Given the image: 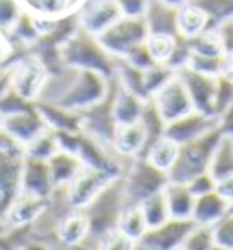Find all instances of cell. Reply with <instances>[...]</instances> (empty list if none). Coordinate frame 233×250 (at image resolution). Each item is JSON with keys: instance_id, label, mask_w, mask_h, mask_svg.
Wrapping results in <instances>:
<instances>
[{"instance_id": "obj_38", "label": "cell", "mask_w": 233, "mask_h": 250, "mask_svg": "<svg viewBox=\"0 0 233 250\" xmlns=\"http://www.w3.org/2000/svg\"><path fill=\"white\" fill-rule=\"evenodd\" d=\"M33 106H35V103L26 101V99L20 97L15 90H9L4 97H0V113H2V117L13 115V113H20V111H26V110H31Z\"/></svg>"}, {"instance_id": "obj_45", "label": "cell", "mask_w": 233, "mask_h": 250, "mask_svg": "<svg viewBox=\"0 0 233 250\" xmlns=\"http://www.w3.org/2000/svg\"><path fill=\"white\" fill-rule=\"evenodd\" d=\"M215 190L232 205V208H233V175H230L226 179L217 181V183H215Z\"/></svg>"}, {"instance_id": "obj_12", "label": "cell", "mask_w": 233, "mask_h": 250, "mask_svg": "<svg viewBox=\"0 0 233 250\" xmlns=\"http://www.w3.org/2000/svg\"><path fill=\"white\" fill-rule=\"evenodd\" d=\"M213 128H219V119L210 117V115H204V113L193 110L184 117H178L172 123H168L164 130V137L172 139L178 146H182L208 133Z\"/></svg>"}, {"instance_id": "obj_22", "label": "cell", "mask_w": 233, "mask_h": 250, "mask_svg": "<svg viewBox=\"0 0 233 250\" xmlns=\"http://www.w3.org/2000/svg\"><path fill=\"white\" fill-rule=\"evenodd\" d=\"M164 197L168 203L170 217L175 219H192L193 207H195V195L188 188L186 183L170 181L164 187Z\"/></svg>"}, {"instance_id": "obj_5", "label": "cell", "mask_w": 233, "mask_h": 250, "mask_svg": "<svg viewBox=\"0 0 233 250\" xmlns=\"http://www.w3.org/2000/svg\"><path fill=\"white\" fill-rule=\"evenodd\" d=\"M110 79L97 71L77 70L69 88L57 104L73 111L88 110L106 99L110 91Z\"/></svg>"}, {"instance_id": "obj_43", "label": "cell", "mask_w": 233, "mask_h": 250, "mask_svg": "<svg viewBox=\"0 0 233 250\" xmlns=\"http://www.w3.org/2000/svg\"><path fill=\"white\" fill-rule=\"evenodd\" d=\"M217 31H219L220 39H222L224 51H233V17L220 22L217 26Z\"/></svg>"}, {"instance_id": "obj_11", "label": "cell", "mask_w": 233, "mask_h": 250, "mask_svg": "<svg viewBox=\"0 0 233 250\" xmlns=\"http://www.w3.org/2000/svg\"><path fill=\"white\" fill-rule=\"evenodd\" d=\"M77 17L80 28L91 35H100L104 29L118 21L122 13L116 6V0H82L77 9Z\"/></svg>"}, {"instance_id": "obj_40", "label": "cell", "mask_w": 233, "mask_h": 250, "mask_svg": "<svg viewBox=\"0 0 233 250\" xmlns=\"http://www.w3.org/2000/svg\"><path fill=\"white\" fill-rule=\"evenodd\" d=\"M124 61L128 64H131L133 68H137V70H150L153 64H157L155 61H153V57H151L150 49H148V46L144 44H140V46H137V48H133L128 53V55L124 57Z\"/></svg>"}, {"instance_id": "obj_17", "label": "cell", "mask_w": 233, "mask_h": 250, "mask_svg": "<svg viewBox=\"0 0 233 250\" xmlns=\"http://www.w3.org/2000/svg\"><path fill=\"white\" fill-rule=\"evenodd\" d=\"M111 146L118 157L124 161H131L142 157L146 152V130L144 126L138 123L133 125H118L115 128Z\"/></svg>"}, {"instance_id": "obj_1", "label": "cell", "mask_w": 233, "mask_h": 250, "mask_svg": "<svg viewBox=\"0 0 233 250\" xmlns=\"http://www.w3.org/2000/svg\"><path fill=\"white\" fill-rule=\"evenodd\" d=\"M58 53L66 66H71L77 70L97 71L108 79L115 75L116 59L102 48L97 35H91L80 26L62 42Z\"/></svg>"}, {"instance_id": "obj_50", "label": "cell", "mask_w": 233, "mask_h": 250, "mask_svg": "<svg viewBox=\"0 0 233 250\" xmlns=\"http://www.w3.org/2000/svg\"><path fill=\"white\" fill-rule=\"evenodd\" d=\"M212 250H230V249H224V247H219V245H213Z\"/></svg>"}, {"instance_id": "obj_25", "label": "cell", "mask_w": 233, "mask_h": 250, "mask_svg": "<svg viewBox=\"0 0 233 250\" xmlns=\"http://www.w3.org/2000/svg\"><path fill=\"white\" fill-rule=\"evenodd\" d=\"M204 29H212V22H210V17L200 7L193 6L192 2H188L182 7H178V13H177L178 37L192 39V37L202 33Z\"/></svg>"}, {"instance_id": "obj_6", "label": "cell", "mask_w": 233, "mask_h": 250, "mask_svg": "<svg viewBox=\"0 0 233 250\" xmlns=\"http://www.w3.org/2000/svg\"><path fill=\"white\" fill-rule=\"evenodd\" d=\"M148 35L144 17H120L100 35H97V39L111 57L124 59L133 48L144 44Z\"/></svg>"}, {"instance_id": "obj_48", "label": "cell", "mask_w": 233, "mask_h": 250, "mask_svg": "<svg viewBox=\"0 0 233 250\" xmlns=\"http://www.w3.org/2000/svg\"><path fill=\"white\" fill-rule=\"evenodd\" d=\"M9 55H11V48H9L7 41L4 39V35L0 33V66L9 59Z\"/></svg>"}, {"instance_id": "obj_2", "label": "cell", "mask_w": 233, "mask_h": 250, "mask_svg": "<svg viewBox=\"0 0 233 250\" xmlns=\"http://www.w3.org/2000/svg\"><path fill=\"white\" fill-rule=\"evenodd\" d=\"M130 205H128L126 194H124L122 177L118 175L108 187H104L102 192L97 195L86 208H82L89 221V241L97 243V239H100L104 234L115 230L118 217Z\"/></svg>"}, {"instance_id": "obj_33", "label": "cell", "mask_w": 233, "mask_h": 250, "mask_svg": "<svg viewBox=\"0 0 233 250\" xmlns=\"http://www.w3.org/2000/svg\"><path fill=\"white\" fill-rule=\"evenodd\" d=\"M193 6L200 7L212 22V28H217L220 22L233 17V0H190Z\"/></svg>"}, {"instance_id": "obj_32", "label": "cell", "mask_w": 233, "mask_h": 250, "mask_svg": "<svg viewBox=\"0 0 233 250\" xmlns=\"http://www.w3.org/2000/svg\"><path fill=\"white\" fill-rule=\"evenodd\" d=\"M177 71H173L170 66L166 64H153L150 70L144 71L142 75V90H144V97L151 99L157 93L162 86H164L170 79L175 77Z\"/></svg>"}, {"instance_id": "obj_51", "label": "cell", "mask_w": 233, "mask_h": 250, "mask_svg": "<svg viewBox=\"0 0 233 250\" xmlns=\"http://www.w3.org/2000/svg\"><path fill=\"white\" fill-rule=\"evenodd\" d=\"M2 121H4V117H2V113H0V128H2Z\"/></svg>"}, {"instance_id": "obj_4", "label": "cell", "mask_w": 233, "mask_h": 250, "mask_svg": "<svg viewBox=\"0 0 233 250\" xmlns=\"http://www.w3.org/2000/svg\"><path fill=\"white\" fill-rule=\"evenodd\" d=\"M120 177H122L128 205H140L150 195L162 192L166 185L170 183L168 174L155 168L144 157L131 159L126 165Z\"/></svg>"}, {"instance_id": "obj_13", "label": "cell", "mask_w": 233, "mask_h": 250, "mask_svg": "<svg viewBox=\"0 0 233 250\" xmlns=\"http://www.w3.org/2000/svg\"><path fill=\"white\" fill-rule=\"evenodd\" d=\"M53 190H55V185L51 179L48 161L24 155L20 167V190L19 192H26V194L48 199L49 195L53 194Z\"/></svg>"}, {"instance_id": "obj_15", "label": "cell", "mask_w": 233, "mask_h": 250, "mask_svg": "<svg viewBox=\"0 0 233 250\" xmlns=\"http://www.w3.org/2000/svg\"><path fill=\"white\" fill-rule=\"evenodd\" d=\"M2 128L24 148L37 135H40L44 130H48V125L44 123V119L39 113L37 106H33L31 110L13 113V115H6L4 121H2Z\"/></svg>"}, {"instance_id": "obj_23", "label": "cell", "mask_w": 233, "mask_h": 250, "mask_svg": "<svg viewBox=\"0 0 233 250\" xmlns=\"http://www.w3.org/2000/svg\"><path fill=\"white\" fill-rule=\"evenodd\" d=\"M48 165H49V172H51V179H53L55 188L68 187L84 167L75 153L68 152V150H57V152L48 159Z\"/></svg>"}, {"instance_id": "obj_31", "label": "cell", "mask_w": 233, "mask_h": 250, "mask_svg": "<svg viewBox=\"0 0 233 250\" xmlns=\"http://www.w3.org/2000/svg\"><path fill=\"white\" fill-rule=\"evenodd\" d=\"M22 150H24V155L48 161L49 157L57 152V150H60V146H58L57 133L48 128V130H44L40 135H37L31 143H28Z\"/></svg>"}, {"instance_id": "obj_29", "label": "cell", "mask_w": 233, "mask_h": 250, "mask_svg": "<svg viewBox=\"0 0 233 250\" xmlns=\"http://www.w3.org/2000/svg\"><path fill=\"white\" fill-rule=\"evenodd\" d=\"M138 208H140L146 223H148V229L158 227V225H162L164 221L170 219V210H168V203H166L164 197V190L150 195L148 199H144L138 205Z\"/></svg>"}, {"instance_id": "obj_30", "label": "cell", "mask_w": 233, "mask_h": 250, "mask_svg": "<svg viewBox=\"0 0 233 250\" xmlns=\"http://www.w3.org/2000/svg\"><path fill=\"white\" fill-rule=\"evenodd\" d=\"M116 230H120L122 234L131 237L133 241H138L140 237L144 236V232L148 230V223H146L144 215L138 208V205H130L120 214L118 223H116Z\"/></svg>"}, {"instance_id": "obj_7", "label": "cell", "mask_w": 233, "mask_h": 250, "mask_svg": "<svg viewBox=\"0 0 233 250\" xmlns=\"http://www.w3.org/2000/svg\"><path fill=\"white\" fill-rule=\"evenodd\" d=\"M193 227L195 223L192 219L170 217L162 225L146 230L137 241V250H177Z\"/></svg>"}, {"instance_id": "obj_39", "label": "cell", "mask_w": 233, "mask_h": 250, "mask_svg": "<svg viewBox=\"0 0 233 250\" xmlns=\"http://www.w3.org/2000/svg\"><path fill=\"white\" fill-rule=\"evenodd\" d=\"M22 6L19 0H0V33L6 35L13 24L19 21Z\"/></svg>"}, {"instance_id": "obj_9", "label": "cell", "mask_w": 233, "mask_h": 250, "mask_svg": "<svg viewBox=\"0 0 233 250\" xmlns=\"http://www.w3.org/2000/svg\"><path fill=\"white\" fill-rule=\"evenodd\" d=\"M180 81L184 83L188 95L192 99L193 110L215 117V95H217V77L204 75L192 68H180L177 71Z\"/></svg>"}, {"instance_id": "obj_35", "label": "cell", "mask_w": 233, "mask_h": 250, "mask_svg": "<svg viewBox=\"0 0 233 250\" xmlns=\"http://www.w3.org/2000/svg\"><path fill=\"white\" fill-rule=\"evenodd\" d=\"M213 245H215V241H213L212 227L195 225L177 250H212Z\"/></svg>"}, {"instance_id": "obj_3", "label": "cell", "mask_w": 233, "mask_h": 250, "mask_svg": "<svg viewBox=\"0 0 233 250\" xmlns=\"http://www.w3.org/2000/svg\"><path fill=\"white\" fill-rule=\"evenodd\" d=\"M220 132L219 128H213L208 133L200 135L197 139L190 141L178 148V155L172 170L168 172L170 181L175 183H188L193 177L208 172L210 161H212L213 150L219 143Z\"/></svg>"}, {"instance_id": "obj_36", "label": "cell", "mask_w": 233, "mask_h": 250, "mask_svg": "<svg viewBox=\"0 0 233 250\" xmlns=\"http://www.w3.org/2000/svg\"><path fill=\"white\" fill-rule=\"evenodd\" d=\"M95 250H137V241L115 229L97 239Z\"/></svg>"}, {"instance_id": "obj_10", "label": "cell", "mask_w": 233, "mask_h": 250, "mask_svg": "<svg viewBox=\"0 0 233 250\" xmlns=\"http://www.w3.org/2000/svg\"><path fill=\"white\" fill-rule=\"evenodd\" d=\"M151 101H153V104L157 106L158 113H160V117L164 119L166 125L193 111L192 99L188 95L184 83L180 81V77L177 73L151 97Z\"/></svg>"}, {"instance_id": "obj_46", "label": "cell", "mask_w": 233, "mask_h": 250, "mask_svg": "<svg viewBox=\"0 0 233 250\" xmlns=\"http://www.w3.org/2000/svg\"><path fill=\"white\" fill-rule=\"evenodd\" d=\"M220 77H224L226 81L233 83V51H224L220 57Z\"/></svg>"}, {"instance_id": "obj_24", "label": "cell", "mask_w": 233, "mask_h": 250, "mask_svg": "<svg viewBox=\"0 0 233 250\" xmlns=\"http://www.w3.org/2000/svg\"><path fill=\"white\" fill-rule=\"evenodd\" d=\"M24 11L40 19H62L77 13L82 0H19Z\"/></svg>"}, {"instance_id": "obj_20", "label": "cell", "mask_w": 233, "mask_h": 250, "mask_svg": "<svg viewBox=\"0 0 233 250\" xmlns=\"http://www.w3.org/2000/svg\"><path fill=\"white\" fill-rule=\"evenodd\" d=\"M177 13L178 9L166 6L162 0H148V9L144 15L148 33L177 37Z\"/></svg>"}, {"instance_id": "obj_18", "label": "cell", "mask_w": 233, "mask_h": 250, "mask_svg": "<svg viewBox=\"0 0 233 250\" xmlns=\"http://www.w3.org/2000/svg\"><path fill=\"white\" fill-rule=\"evenodd\" d=\"M232 210V205L217 192L212 190L208 194L195 197L192 221L199 227H213L217 221H220L224 215Z\"/></svg>"}, {"instance_id": "obj_34", "label": "cell", "mask_w": 233, "mask_h": 250, "mask_svg": "<svg viewBox=\"0 0 233 250\" xmlns=\"http://www.w3.org/2000/svg\"><path fill=\"white\" fill-rule=\"evenodd\" d=\"M177 37L148 35V39H146V46H148V49H150V53L155 62L166 64L168 61H170L173 49H175V44H177Z\"/></svg>"}, {"instance_id": "obj_49", "label": "cell", "mask_w": 233, "mask_h": 250, "mask_svg": "<svg viewBox=\"0 0 233 250\" xmlns=\"http://www.w3.org/2000/svg\"><path fill=\"white\" fill-rule=\"evenodd\" d=\"M166 6H170V7H175V9H178V7H182L184 4H188L190 0H162Z\"/></svg>"}, {"instance_id": "obj_26", "label": "cell", "mask_w": 233, "mask_h": 250, "mask_svg": "<svg viewBox=\"0 0 233 250\" xmlns=\"http://www.w3.org/2000/svg\"><path fill=\"white\" fill-rule=\"evenodd\" d=\"M208 174L215 179V183L233 175V139L230 135H220L219 143L213 150Z\"/></svg>"}, {"instance_id": "obj_44", "label": "cell", "mask_w": 233, "mask_h": 250, "mask_svg": "<svg viewBox=\"0 0 233 250\" xmlns=\"http://www.w3.org/2000/svg\"><path fill=\"white\" fill-rule=\"evenodd\" d=\"M217 119H219V130L222 132V135H230L233 139V103Z\"/></svg>"}, {"instance_id": "obj_16", "label": "cell", "mask_w": 233, "mask_h": 250, "mask_svg": "<svg viewBox=\"0 0 233 250\" xmlns=\"http://www.w3.org/2000/svg\"><path fill=\"white\" fill-rule=\"evenodd\" d=\"M46 205H48V199H42V197L26 194V192H19L4 212V219H6L7 227H11V229L29 227L37 221V217L42 214Z\"/></svg>"}, {"instance_id": "obj_27", "label": "cell", "mask_w": 233, "mask_h": 250, "mask_svg": "<svg viewBox=\"0 0 233 250\" xmlns=\"http://www.w3.org/2000/svg\"><path fill=\"white\" fill-rule=\"evenodd\" d=\"M178 148L180 146L177 143H173L172 139H168V137H160L158 141H155L153 145L146 150V153L142 155L148 163H151L155 168L158 170H162V172H170L172 167L175 165V161H177V155H178Z\"/></svg>"}, {"instance_id": "obj_28", "label": "cell", "mask_w": 233, "mask_h": 250, "mask_svg": "<svg viewBox=\"0 0 233 250\" xmlns=\"http://www.w3.org/2000/svg\"><path fill=\"white\" fill-rule=\"evenodd\" d=\"M188 48L192 51V55L197 57H208V59H220L224 53V46H222V39H220L217 28L204 29L202 33L186 39Z\"/></svg>"}, {"instance_id": "obj_19", "label": "cell", "mask_w": 233, "mask_h": 250, "mask_svg": "<svg viewBox=\"0 0 233 250\" xmlns=\"http://www.w3.org/2000/svg\"><path fill=\"white\" fill-rule=\"evenodd\" d=\"M35 106H37V110L42 115L49 130H53L57 133H75L82 130L80 111L68 110V108H62L58 104H49V103H39V101H35Z\"/></svg>"}, {"instance_id": "obj_14", "label": "cell", "mask_w": 233, "mask_h": 250, "mask_svg": "<svg viewBox=\"0 0 233 250\" xmlns=\"http://www.w3.org/2000/svg\"><path fill=\"white\" fill-rule=\"evenodd\" d=\"M89 236V221L88 215L82 208H71L60 219L55 230L53 250H66L71 247L84 243Z\"/></svg>"}, {"instance_id": "obj_8", "label": "cell", "mask_w": 233, "mask_h": 250, "mask_svg": "<svg viewBox=\"0 0 233 250\" xmlns=\"http://www.w3.org/2000/svg\"><path fill=\"white\" fill-rule=\"evenodd\" d=\"M115 177L118 175H113L104 170L82 167L75 179L66 187L71 208H86L89 203L102 192L104 187H108Z\"/></svg>"}, {"instance_id": "obj_42", "label": "cell", "mask_w": 233, "mask_h": 250, "mask_svg": "<svg viewBox=\"0 0 233 250\" xmlns=\"http://www.w3.org/2000/svg\"><path fill=\"white\" fill-rule=\"evenodd\" d=\"M116 6L122 17H144L148 0H116Z\"/></svg>"}, {"instance_id": "obj_47", "label": "cell", "mask_w": 233, "mask_h": 250, "mask_svg": "<svg viewBox=\"0 0 233 250\" xmlns=\"http://www.w3.org/2000/svg\"><path fill=\"white\" fill-rule=\"evenodd\" d=\"M17 250H53V247L48 243V241H42V239H28V241H24V243L19 247Z\"/></svg>"}, {"instance_id": "obj_21", "label": "cell", "mask_w": 233, "mask_h": 250, "mask_svg": "<svg viewBox=\"0 0 233 250\" xmlns=\"http://www.w3.org/2000/svg\"><path fill=\"white\" fill-rule=\"evenodd\" d=\"M146 101L148 99L122 88L116 81V90L115 95H113V119H115L116 126L138 123V119L142 115V110H144Z\"/></svg>"}, {"instance_id": "obj_37", "label": "cell", "mask_w": 233, "mask_h": 250, "mask_svg": "<svg viewBox=\"0 0 233 250\" xmlns=\"http://www.w3.org/2000/svg\"><path fill=\"white\" fill-rule=\"evenodd\" d=\"M212 232H213V241H215V245L233 250V208L220 221H217L213 225Z\"/></svg>"}, {"instance_id": "obj_41", "label": "cell", "mask_w": 233, "mask_h": 250, "mask_svg": "<svg viewBox=\"0 0 233 250\" xmlns=\"http://www.w3.org/2000/svg\"><path fill=\"white\" fill-rule=\"evenodd\" d=\"M186 185H188V188L192 190V194L195 195V197H197V195H202V194H208V192H212V190H215V179H213L208 172L197 175V177H193V179L188 181Z\"/></svg>"}]
</instances>
